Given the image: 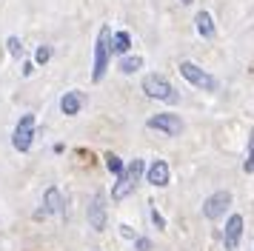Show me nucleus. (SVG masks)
Returning a JSON list of instances; mask_svg holds the SVG:
<instances>
[{"label":"nucleus","instance_id":"nucleus-12","mask_svg":"<svg viewBox=\"0 0 254 251\" xmlns=\"http://www.w3.org/2000/svg\"><path fill=\"white\" fill-rule=\"evenodd\" d=\"M194 26H197V32H200V37H206V40H214V17L208 14V11H197L194 14Z\"/></svg>","mask_w":254,"mask_h":251},{"label":"nucleus","instance_id":"nucleus-14","mask_svg":"<svg viewBox=\"0 0 254 251\" xmlns=\"http://www.w3.org/2000/svg\"><path fill=\"white\" fill-rule=\"evenodd\" d=\"M128 49H131V34L126 29H120V32H112V55H128Z\"/></svg>","mask_w":254,"mask_h":251},{"label":"nucleus","instance_id":"nucleus-16","mask_svg":"<svg viewBox=\"0 0 254 251\" xmlns=\"http://www.w3.org/2000/svg\"><path fill=\"white\" fill-rule=\"evenodd\" d=\"M243 171H246V174H254V131H252V137H249V151H246Z\"/></svg>","mask_w":254,"mask_h":251},{"label":"nucleus","instance_id":"nucleus-18","mask_svg":"<svg viewBox=\"0 0 254 251\" xmlns=\"http://www.w3.org/2000/svg\"><path fill=\"white\" fill-rule=\"evenodd\" d=\"M106 166L115 171V174H120V171H123V160L117 157V154H112V151H109V154H106Z\"/></svg>","mask_w":254,"mask_h":251},{"label":"nucleus","instance_id":"nucleus-6","mask_svg":"<svg viewBox=\"0 0 254 251\" xmlns=\"http://www.w3.org/2000/svg\"><path fill=\"white\" fill-rule=\"evenodd\" d=\"M149 128H154V131H163V134H169V137H177V134H183V128H186V123L177 117V114H154L149 123Z\"/></svg>","mask_w":254,"mask_h":251},{"label":"nucleus","instance_id":"nucleus-24","mask_svg":"<svg viewBox=\"0 0 254 251\" xmlns=\"http://www.w3.org/2000/svg\"><path fill=\"white\" fill-rule=\"evenodd\" d=\"M180 3H186V6H189V3H191V0H180Z\"/></svg>","mask_w":254,"mask_h":251},{"label":"nucleus","instance_id":"nucleus-8","mask_svg":"<svg viewBox=\"0 0 254 251\" xmlns=\"http://www.w3.org/2000/svg\"><path fill=\"white\" fill-rule=\"evenodd\" d=\"M243 240V214H231L226 228H223V246L226 251H237Z\"/></svg>","mask_w":254,"mask_h":251},{"label":"nucleus","instance_id":"nucleus-11","mask_svg":"<svg viewBox=\"0 0 254 251\" xmlns=\"http://www.w3.org/2000/svg\"><path fill=\"white\" fill-rule=\"evenodd\" d=\"M80 109H83V94L80 91H66L63 100H60V112L66 117H74V114H80Z\"/></svg>","mask_w":254,"mask_h":251},{"label":"nucleus","instance_id":"nucleus-5","mask_svg":"<svg viewBox=\"0 0 254 251\" xmlns=\"http://www.w3.org/2000/svg\"><path fill=\"white\" fill-rule=\"evenodd\" d=\"M32 143H35V114H23V117L17 120V126H14L12 146L23 154V151L32 148Z\"/></svg>","mask_w":254,"mask_h":251},{"label":"nucleus","instance_id":"nucleus-20","mask_svg":"<svg viewBox=\"0 0 254 251\" xmlns=\"http://www.w3.org/2000/svg\"><path fill=\"white\" fill-rule=\"evenodd\" d=\"M120 237L123 240H137V234H134V228L131 226H120Z\"/></svg>","mask_w":254,"mask_h":251},{"label":"nucleus","instance_id":"nucleus-9","mask_svg":"<svg viewBox=\"0 0 254 251\" xmlns=\"http://www.w3.org/2000/svg\"><path fill=\"white\" fill-rule=\"evenodd\" d=\"M106 200L103 194H92V200H89V226L94 228V231H103L106 228Z\"/></svg>","mask_w":254,"mask_h":251},{"label":"nucleus","instance_id":"nucleus-22","mask_svg":"<svg viewBox=\"0 0 254 251\" xmlns=\"http://www.w3.org/2000/svg\"><path fill=\"white\" fill-rule=\"evenodd\" d=\"M20 71H23V77H29V74L35 71V63H32V60H26V63H23V68H20Z\"/></svg>","mask_w":254,"mask_h":251},{"label":"nucleus","instance_id":"nucleus-19","mask_svg":"<svg viewBox=\"0 0 254 251\" xmlns=\"http://www.w3.org/2000/svg\"><path fill=\"white\" fill-rule=\"evenodd\" d=\"M35 60L40 63V66H43V63H49V60H52V49H49V46H40V49L35 52Z\"/></svg>","mask_w":254,"mask_h":251},{"label":"nucleus","instance_id":"nucleus-13","mask_svg":"<svg viewBox=\"0 0 254 251\" xmlns=\"http://www.w3.org/2000/svg\"><path fill=\"white\" fill-rule=\"evenodd\" d=\"M63 211V197H60V191L52 186V188H46V194H43V214H60Z\"/></svg>","mask_w":254,"mask_h":251},{"label":"nucleus","instance_id":"nucleus-17","mask_svg":"<svg viewBox=\"0 0 254 251\" xmlns=\"http://www.w3.org/2000/svg\"><path fill=\"white\" fill-rule=\"evenodd\" d=\"M6 49H9L12 57H23V43H20V37H9V40H6Z\"/></svg>","mask_w":254,"mask_h":251},{"label":"nucleus","instance_id":"nucleus-23","mask_svg":"<svg viewBox=\"0 0 254 251\" xmlns=\"http://www.w3.org/2000/svg\"><path fill=\"white\" fill-rule=\"evenodd\" d=\"M151 220H154V223H157V226H166V220H163V214H160V211H157V208H154V211H151Z\"/></svg>","mask_w":254,"mask_h":251},{"label":"nucleus","instance_id":"nucleus-7","mask_svg":"<svg viewBox=\"0 0 254 251\" xmlns=\"http://www.w3.org/2000/svg\"><path fill=\"white\" fill-rule=\"evenodd\" d=\"M231 205V194L229 191H214L211 197H206V203H203V214L208 220H220V217L229 211Z\"/></svg>","mask_w":254,"mask_h":251},{"label":"nucleus","instance_id":"nucleus-10","mask_svg":"<svg viewBox=\"0 0 254 251\" xmlns=\"http://www.w3.org/2000/svg\"><path fill=\"white\" fill-rule=\"evenodd\" d=\"M146 180H149L151 186H157V188L169 186V180H172L169 163H166V160H151V166L146 169Z\"/></svg>","mask_w":254,"mask_h":251},{"label":"nucleus","instance_id":"nucleus-4","mask_svg":"<svg viewBox=\"0 0 254 251\" xmlns=\"http://www.w3.org/2000/svg\"><path fill=\"white\" fill-rule=\"evenodd\" d=\"M180 74H183L186 83H191L194 89H203V91H214L217 89V80L208 74L206 68H200L197 63H191V60H183L180 63Z\"/></svg>","mask_w":254,"mask_h":251},{"label":"nucleus","instance_id":"nucleus-15","mask_svg":"<svg viewBox=\"0 0 254 251\" xmlns=\"http://www.w3.org/2000/svg\"><path fill=\"white\" fill-rule=\"evenodd\" d=\"M140 68H143V57H137V55L120 57V71H123V74H137Z\"/></svg>","mask_w":254,"mask_h":251},{"label":"nucleus","instance_id":"nucleus-3","mask_svg":"<svg viewBox=\"0 0 254 251\" xmlns=\"http://www.w3.org/2000/svg\"><path fill=\"white\" fill-rule=\"evenodd\" d=\"M143 91H146V97L160 100V103H169V106L180 103V91L174 89L163 74H146V77H143Z\"/></svg>","mask_w":254,"mask_h":251},{"label":"nucleus","instance_id":"nucleus-1","mask_svg":"<svg viewBox=\"0 0 254 251\" xmlns=\"http://www.w3.org/2000/svg\"><path fill=\"white\" fill-rule=\"evenodd\" d=\"M143 174H146V163L140 157H134L128 166H123V171L117 174V183H115V188H112V200H123V197H128V194L137 188V183L143 180Z\"/></svg>","mask_w":254,"mask_h":251},{"label":"nucleus","instance_id":"nucleus-2","mask_svg":"<svg viewBox=\"0 0 254 251\" xmlns=\"http://www.w3.org/2000/svg\"><path fill=\"white\" fill-rule=\"evenodd\" d=\"M109 60H112V29L100 26V34L94 40V63H92V83H100L109 71Z\"/></svg>","mask_w":254,"mask_h":251},{"label":"nucleus","instance_id":"nucleus-21","mask_svg":"<svg viewBox=\"0 0 254 251\" xmlns=\"http://www.w3.org/2000/svg\"><path fill=\"white\" fill-rule=\"evenodd\" d=\"M134 249H137V251H149V249H151V240L137 237V240H134Z\"/></svg>","mask_w":254,"mask_h":251}]
</instances>
